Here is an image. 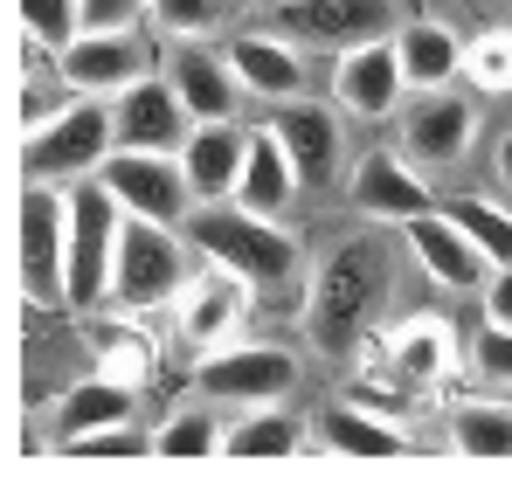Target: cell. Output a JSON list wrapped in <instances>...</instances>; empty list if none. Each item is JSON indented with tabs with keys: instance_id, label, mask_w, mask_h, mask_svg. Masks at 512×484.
I'll return each instance as SVG.
<instances>
[{
	"instance_id": "obj_1",
	"label": "cell",
	"mask_w": 512,
	"mask_h": 484,
	"mask_svg": "<svg viewBox=\"0 0 512 484\" xmlns=\"http://www.w3.org/2000/svg\"><path fill=\"white\" fill-rule=\"evenodd\" d=\"M402 249L395 236H346L326 249V263L305 284V346L319 360H360L374 346V325L395 305V277H402Z\"/></svg>"
},
{
	"instance_id": "obj_2",
	"label": "cell",
	"mask_w": 512,
	"mask_h": 484,
	"mask_svg": "<svg viewBox=\"0 0 512 484\" xmlns=\"http://www.w3.org/2000/svg\"><path fill=\"white\" fill-rule=\"evenodd\" d=\"M180 236L194 242V256L243 270L263 298H298V291L312 284V277H305V242L291 236L277 215L243 208L236 194H229V201H201V208L180 222Z\"/></svg>"
},
{
	"instance_id": "obj_3",
	"label": "cell",
	"mask_w": 512,
	"mask_h": 484,
	"mask_svg": "<svg viewBox=\"0 0 512 484\" xmlns=\"http://www.w3.org/2000/svg\"><path fill=\"white\" fill-rule=\"evenodd\" d=\"M194 277V242L167 229V222H146V215H125L118 229V256H111V312H173V298L187 291Z\"/></svg>"
},
{
	"instance_id": "obj_4",
	"label": "cell",
	"mask_w": 512,
	"mask_h": 484,
	"mask_svg": "<svg viewBox=\"0 0 512 484\" xmlns=\"http://www.w3.org/2000/svg\"><path fill=\"white\" fill-rule=\"evenodd\" d=\"M14 277H21V298H28L35 312H63V305H70V187L21 180V208H14Z\"/></svg>"
},
{
	"instance_id": "obj_5",
	"label": "cell",
	"mask_w": 512,
	"mask_h": 484,
	"mask_svg": "<svg viewBox=\"0 0 512 484\" xmlns=\"http://www.w3.org/2000/svg\"><path fill=\"white\" fill-rule=\"evenodd\" d=\"M118 153V125H111V97H77L63 118H49L42 132H21V180H49V187H77Z\"/></svg>"
},
{
	"instance_id": "obj_6",
	"label": "cell",
	"mask_w": 512,
	"mask_h": 484,
	"mask_svg": "<svg viewBox=\"0 0 512 484\" xmlns=\"http://www.w3.org/2000/svg\"><path fill=\"white\" fill-rule=\"evenodd\" d=\"M298 353L284 346V339H222V346H208L201 360H194V395H208V402H236V408H270L284 402L291 388H298Z\"/></svg>"
},
{
	"instance_id": "obj_7",
	"label": "cell",
	"mask_w": 512,
	"mask_h": 484,
	"mask_svg": "<svg viewBox=\"0 0 512 484\" xmlns=\"http://www.w3.org/2000/svg\"><path fill=\"white\" fill-rule=\"evenodd\" d=\"M167 63V35L153 21H132V28H84L70 49H63V77L77 83L84 97H118L132 83H146Z\"/></svg>"
},
{
	"instance_id": "obj_8",
	"label": "cell",
	"mask_w": 512,
	"mask_h": 484,
	"mask_svg": "<svg viewBox=\"0 0 512 484\" xmlns=\"http://www.w3.org/2000/svg\"><path fill=\"white\" fill-rule=\"evenodd\" d=\"M402 153L423 166V173H450V166L471 160V146H478V90H457V83H443V90H409L402 97Z\"/></svg>"
},
{
	"instance_id": "obj_9",
	"label": "cell",
	"mask_w": 512,
	"mask_h": 484,
	"mask_svg": "<svg viewBox=\"0 0 512 484\" xmlns=\"http://www.w3.org/2000/svg\"><path fill=\"white\" fill-rule=\"evenodd\" d=\"M118 229H125V208L118 194L90 173L70 187V312L90 305H111V256H118Z\"/></svg>"
},
{
	"instance_id": "obj_10",
	"label": "cell",
	"mask_w": 512,
	"mask_h": 484,
	"mask_svg": "<svg viewBox=\"0 0 512 484\" xmlns=\"http://www.w3.org/2000/svg\"><path fill=\"white\" fill-rule=\"evenodd\" d=\"M270 28L312 56H346L360 42H388L402 28V0H277Z\"/></svg>"
},
{
	"instance_id": "obj_11",
	"label": "cell",
	"mask_w": 512,
	"mask_h": 484,
	"mask_svg": "<svg viewBox=\"0 0 512 484\" xmlns=\"http://www.w3.org/2000/svg\"><path fill=\"white\" fill-rule=\"evenodd\" d=\"M256 291L243 270H229V263H194V277H187V291L173 298V325H180V339L187 346H222V339H243V325H250L256 312Z\"/></svg>"
},
{
	"instance_id": "obj_12",
	"label": "cell",
	"mask_w": 512,
	"mask_h": 484,
	"mask_svg": "<svg viewBox=\"0 0 512 484\" xmlns=\"http://www.w3.org/2000/svg\"><path fill=\"white\" fill-rule=\"evenodd\" d=\"M277 139H284V153L298 166V180H305V194H319V187H333L340 180V160H346V111L333 97H284V104H270V118H263Z\"/></svg>"
},
{
	"instance_id": "obj_13",
	"label": "cell",
	"mask_w": 512,
	"mask_h": 484,
	"mask_svg": "<svg viewBox=\"0 0 512 484\" xmlns=\"http://www.w3.org/2000/svg\"><path fill=\"white\" fill-rule=\"evenodd\" d=\"M97 180L118 194V208H125V215H146V222H167V229H180V222L201 208V201H194V187H187L180 153H132V146H118V153L104 160Z\"/></svg>"
},
{
	"instance_id": "obj_14",
	"label": "cell",
	"mask_w": 512,
	"mask_h": 484,
	"mask_svg": "<svg viewBox=\"0 0 512 484\" xmlns=\"http://www.w3.org/2000/svg\"><path fill=\"white\" fill-rule=\"evenodd\" d=\"M353 208L367 215V222H388V229H402L409 215H423L436 208V187H429V173L402 146H374V153H360L353 160Z\"/></svg>"
},
{
	"instance_id": "obj_15",
	"label": "cell",
	"mask_w": 512,
	"mask_h": 484,
	"mask_svg": "<svg viewBox=\"0 0 512 484\" xmlns=\"http://www.w3.org/2000/svg\"><path fill=\"white\" fill-rule=\"evenodd\" d=\"M111 125H118V146H132V153H180L194 139V111L173 90L167 70H153L146 83L118 90L111 97Z\"/></svg>"
},
{
	"instance_id": "obj_16",
	"label": "cell",
	"mask_w": 512,
	"mask_h": 484,
	"mask_svg": "<svg viewBox=\"0 0 512 484\" xmlns=\"http://www.w3.org/2000/svg\"><path fill=\"white\" fill-rule=\"evenodd\" d=\"M326 97L340 104L346 118H395L402 97H409V77H402V56H395V35L388 42H360L333 56V77H326Z\"/></svg>"
},
{
	"instance_id": "obj_17",
	"label": "cell",
	"mask_w": 512,
	"mask_h": 484,
	"mask_svg": "<svg viewBox=\"0 0 512 484\" xmlns=\"http://www.w3.org/2000/svg\"><path fill=\"white\" fill-rule=\"evenodd\" d=\"M402 242H409L416 270H423L436 291H485V284H492V256L464 236V229H457L443 208L409 215V222H402Z\"/></svg>"
},
{
	"instance_id": "obj_18",
	"label": "cell",
	"mask_w": 512,
	"mask_h": 484,
	"mask_svg": "<svg viewBox=\"0 0 512 484\" xmlns=\"http://www.w3.org/2000/svg\"><path fill=\"white\" fill-rule=\"evenodd\" d=\"M229 70L243 83V97H263V104H284V97H305L312 90V49H298L291 35L263 28V35H229Z\"/></svg>"
},
{
	"instance_id": "obj_19",
	"label": "cell",
	"mask_w": 512,
	"mask_h": 484,
	"mask_svg": "<svg viewBox=\"0 0 512 484\" xmlns=\"http://www.w3.org/2000/svg\"><path fill=\"white\" fill-rule=\"evenodd\" d=\"M312 443L326 457H353V464H388V457H409V429L388 415V408H367V402H326L312 415Z\"/></svg>"
},
{
	"instance_id": "obj_20",
	"label": "cell",
	"mask_w": 512,
	"mask_h": 484,
	"mask_svg": "<svg viewBox=\"0 0 512 484\" xmlns=\"http://www.w3.org/2000/svg\"><path fill=\"white\" fill-rule=\"evenodd\" d=\"M173 77V90L187 97V111H194V125H215V118H236V104H243V83L229 70V56L222 49H208V42H167V63H160Z\"/></svg>"
},
{
	"instance_id": "obj_21",
	"label": "cell",
	"mask_w": 512,
	"mask_h": 484,
	"mask_svg": "<svg viewBox=\"0 0 512 484\" xmlns=\"http://www.w3.org/2000/svg\"><path fill=\"white\" fill-rule=\"evenodd\" d=\"M243 160H250V125H243V118L194 125V139L180 146V166H187L194 201H229L236 180H243Z\"/></svg>"
},
{
	"instance_id": "obj_22",
	"label": "cell",
	"mask_w": 512,
	"mask_h": 484,
	"mask_svg": "<svg viewBox=\"0 0 512 484\" xmlns=\"http://www.w3.org/2000/svg\"><path fill=\"white\" fill-rule=\"evenodd\" d=\"M298 194H305V180H298V166L284 153V139H277L270 125H250V160H243V180H236V201L284 222V215L298 208Z\"/></svg>"
},
{
	"instance_id": "obj_23",
	"label": "cell",
	"mask_w": 512,
	"mask_h": 484,
	"mask_svg": "<svg viewBox=\"0 0 512 484\" xmlns=\"http://www.w3.org/2000/svg\"><path fill=\"white\" fill-rule=\"evenodd\" d=\"M132 415H139V388H125V381H111V374H90V381L63 388V395L49 402V436H56V450H63L70 436L132 422Z\"/></svg>"
},
{
	"instance_id": "obj_24",
	"label": "cell",
	"mask_w": 512,
	"mask_h": 484,
	"mask_svg": "<svg viewBox=\"0 0 512 484\" xmlns=\"http://www.w3.org/2000/svg\"><path fill=\"white\" fill-rule=\"evenodd\" d=\"M395 56H402V77L409 90H443V83H464V42L443 28V21H402L395 28Z\"/></svg>"
},
{
	"instance_id": "obj_25",
	"label": "cell",
	"mask_w": 512,
	"mask_h": 484,
	"mask_svg": "<svg viewBox=\"0 0 512 484\" xmlns=\"http://www.w3.org/2000/svg\"><path fill=\"white\" fill-rule=\"evenodd\" d=\"M312 443V422H298V415H284V408H243L236 422H229V450L222 457H236V464H277V457H298Z\"/></svg>"
},
{
	"instance_id": "obj_26",
	"label": "cell",
	"mask_w": 512,
	"mask_h": 484,
	"mask_svg": "<svg viewBox=\"0 0 512 484\" xmlns=\"http://www.w3.org/2000/svg\"><path fill=\"white\" fill-rule=\"evenodd\" d=\"M153 450L167 457V464H208V457H222L229 450V422L208 408V395L194 408H173L167 422L153 429Z\"/></svg>"
},
{
	"instance_id": "obj_27",
	"label": "cell",
	"mask_w": 512,
	"mask_h": 484,
	"mask_svg": "<svg viewBox=\"0 0 512 484\" xmlns=\"http://www.w3.org/2000/svg\"><path fill=\"white\" fill-rule=\"evenodd\" d=\"M450 450L478 457V464H506L512 457V408L506 402H471L450 415Z\"/></svg>"
},
{
	"instance_id": "obj_28",
	"label": "cell",
	"mask_w": 512,
	"mask_h": 484,
	"mask_svg": "<svg viewBox=\"0 0 512 484\" xmlns=\"http://www.w3.org/2000/svg\"><path fill=\"white\" fill-rule=\"evenodd\" d=\"M436 208H443L464 236L478 242L485 256H492V270L512 263V208H506V201H492V194H443Z\"/></svg>"
},
{
	"instance_id": "obj_29",
	"label": "cell",
	"mask_w": 512,
	"mask_h": 484,
	"mask_svg": "<svg viewBox=\"0 0 512 484\" xmlns=\"http://www.w3.org/2000/svg\"><path fill=\"white\" fill-rule=\"evenodd\" d=\"M464 90H478V97H512V28H478V35H464Z\"/></svg>"
},
{
	"instance_id": "obj_30",
	"label": "cell",
	"mask_w": 512,
	"mask_h": 484,
	"mask_svg": "<svg viewBox=\"0 0 512 484\" xmlns=\"http://www.w3.org/2000/svg\"><path fill=\"white\" fill-rule=\"evenodd\" d=\"M243 0H153L146 7V21L167 35V42H208V35H222L229 28V14H236Z\"/></svg>"
},
{
	"instance_id": "obj_31",
	"label": "cell",
	"mask_w": 512,
	"mask_h": 484,
	"mask_svg": "<svg viewBox=\"0 0 512 484\" xmlns=\"http://www.w3.org/2000/svg\"><path fill=\"white\" fill-rule=\"evenodd\" d=\"M63 457H70V464H139V457H160V450H153V429H139V415H132V422H111V429L70 436Z\"/></svg>"
},
{
	"instance_id": "obj_32",
	"label": "cell",
	"mask_w": 512,
	"mask_h": 484,
	"mask_svg": "<svg viewBox=\"0 0 512 484\" xmlns=\"http://www.w3.org/2000/svg\"><path fill=\"white\" fill-rule=\"evenodd\" d=\"M97 374H111V381H125V388H139V381L153 374V339L132 325V312H125V325H104V332H97Z\"/></svg>"
},
{
	"instance_id": "obj_33",
	"label": "cell",
	"mask_w": 512,
	"mask_h": 484,
	"mask_svg": "<svg viewBox=\"0 0 512 484\" xmlns=\"http://www.w3.org/2000/svg\"><path fill=\"white\" fill-rule=\"evenodd\" d=\"M14 21H21L28 42H42V49L63 56L84 35V0H14Z\"/></svg>"
},
{
	"instance_id": "obj_34",
	"label": "cell",
	"mask_w": 512,
	"mask_h": 484,
	"mask_svg": "<svg viewBox=\"0 0 512 484\" xmlns=\"http://www.w3.org/2000/svg\"><path fill=\"white\" fill-rule=\"evenodd\" d=\"M471 367H478V381H492V388H512V325H492L471 339Z\"/></svg>"
},
{
	"instance_id": "obj_35",
	"label": "cell",
	"mask_w": 512,
	"mask_h": 484,
	"mask_svg": "<svg viewBox=\"0 0 512 484\" xmlns=\"http://www.w3.org/2000/svg\"><path fill=\"white\" fill-rule=\"evenodd\" d=\"M153 0H84V28H132L146 21Z\"/></svg>"
},
{
	"instance_id": "obj_36",
	"label": "cell",
	"mask_w": 512,
	"mask_h": 484,
	"mask_svg": "<svg viewBox=\"0 0 512 484\" xmlns=\"http://www.w3.org/2000/svg\"><path fill=\"white\" fill-rule=\"evenodd\" d=\"M478 305H485V319H492V325H512V263L492 270V284L478 291Z\"/></svg>"
},
{
	"instance_id": "obj_37",
	"label": "cell",
	"mask_w": 512,
	"mask_h": 484,
	"mask_svg": "<svg viewBox=\"0 0 512 484\" xmlns=\"http://www.w3.org/2000/svg\"><path fill=\"white\" fill-rule=\"evenodd\" d=\"M499 180H506V187H512V132H506V139H499Z\"/></svg>"
},
{
	"instance_id": "obj_38",
	"label": "cell",
	"mask_w": 512,
	"mask_h": 484,
	"mask_svg": "<svg viewBox=\"0 0 512 484\" xmlns=\"http://www.w3.org/2000/svg\"><path fill=\"white\" fill-rule=\"evenodd\" d=\"M506 7H512V0H506Z\"/></svg>"
}]
</instances>
